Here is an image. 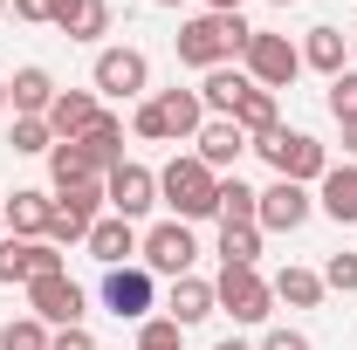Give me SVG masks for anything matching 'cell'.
<instances>
[{"instance_id": "30bf717a", "label": "cell", "mask_w": 357, "mask_h": 350, "mask_svg": "<svg viewBox=\"0 0 357 350\" xmlns=\"http://www.w3.org/2000/svg\"><path fill=\"white\" fill-rule=\"evenodd\" d=\"M103 199H110L117 220H144L151 206H158V172L137 165V158H124L117 172H103Z\"/></svg>"}, {"instance_id": "cb8c5ba5", "label": "cell", "mask_w": 357, "mask_h": 350, "mask_svg": "<svg viewBox=\"0 0 357 350\" xmlns=\"http://www.w3.org/2000/svg\"><path fill=\"white\" fill-rule=\"evenodd\" d=\"M248 96V69L241 62H220V69H206V83H199V103H206V117H234V103Z\"/></svg>"}, {"instance_id": "1f68e13d", "label": "cell", "mask_w": 357, "mask_h": 350, "mask_svg": "<svg viewBox=\"0 0 357 350\" xmlns=\"http://www.w3.org/2000/svg\"><path fill=\"white\" fill-rule=\"evenodd\" d=\"M137 350H185V330L172 316H144L137 323Z\"/></svg>"}, {"instance_id": "4316f807", "label": "cell", "mask_w": 357, "mask_h": 350, "mask_svg": "<svg viewBox=\"0 0 357 350\" xmlns=\"http://www.w3.org/2000/svg\"><path fill=\"white\" fill-rule=\"evenodd\" d=\"M234 124L248 137H261V131H275L282 124V110H275V89H261V83H248V96L234 103Z\"/></svg>"}, {"instance_id": "bcb514c9", "label": "cell", "mask_w": 357, "mask_h": 350, "mask_svg": "<svg viewBox=\"0 0 357 350\" xmlns=\"http://www.w3.org/2000/svg\"><path fill=\"white\" fill-rule=\"evenodd\" d=\"M268 7H296V0H268Z\"/></svg>"}, {"instance_id": "484cf974", "label": "cell", "mask_w": 357, "mask_h": 350, "mask_svg": "<svg viewBox=\"0 0 357 350\" xmlns=\"http://www.w3.org/2000/svg\"><path fill=\"white\" fill-rule=\"evenodd\" d=\"M268 289H275V303H289V309H316L323 303V275H316V268H282Z\"/></svg>"}, {"instance_id": "44dd1931", "label": "cell", "mask_w": 357, "mask_h": 350, "mask_svg": "<svg viewBox=\"0 0 357 350\" xmlns=\"http://www.w3.org/2000/svg\"><path fill=\"white\" fill-rule=\"evenodd\" d=\"M316 206L337 220V227H357V165H330L316 178Z\"/></svg>"}, {"instance_id": "f35d334b", "label": "cell", "mask_w": 357, "mask_h": 350, "mask_svg": "<svg viewBox=\"0 0 357 350\" xmlns=\"http://www.w3.org/2000/svg\"><path fill=\"white\" fill-rule=\"evenodd\" d=\"M48 350H96V337L76 323V330H55V337H48Z\"/></svg>"}, {"instance_id": "e0dca14e", "label": "cell", "mask_w": 357, "mask_h": 350, "mask_svg": "<svg viewBox=\"0 0 357 350\" xmlns=\"http://www.w3.org/2000/svg\"><path fill=\"white\" fill-rule=\"evenodd\" d=\"M48 213H55V192H42V185L7 192V234L14 241H48Z\"/></svg>"}, {"instance_id": "3957f363", "label": "cell", "mask_w": 357, "mask_h": 350, "mask_svg": "<svg viewBox=\"0 0 357 350\" xmlns=\"http://www.w3.org/2000/svg\"><path fill=\"white\" fill-rule=\"evenodd\" d=\"M255 151H261V165L275 178H289V185H316V178L330 172V144L310 131H289V124H275V131L255 137Z\"/></svg>"}, {"instance_id": "b9f144b4", "label": "cell", "mask_w": 357, "mask_h": 350, "mask_svg": "<svg viewBox=\"0 0 357 350\" xmlns=\"http://www.w3.org/2000/svg\"><path fill=\"white\" fill-rule=\"evenodd\" d=\"M213 350H255V344H241V337H220V344H213Z\"/></svg>"}, {"instance_id": "8992f818", "label": "cell", "mask_w": 357, "mask_h": 350, "mask_svg": "<svg viewBox=\"0 0 357 350\" xmlns=\"http://www.w3.org/2000/svg\"><path fill=\"white\" fill-rule=\"evenodd\" d=\"M103 178H83V185H62L55 192V213H48V241L55 248H76V241H89V227L103 220Z\"/></svg>"}, {"instance_id": "7dc6e473", "label": "cell", "mask_w": 357, "mask_h": 350, "mask_svg": "<svg viewBox=\"0 0 357 350\" xmlns=\"http://www.w3.org/2000/svg\"><path fill=\"white\" fill-rule=\"evenodd\" d=\"M0 14H7V0H0Z\"/></svg>"}, {"instance_id": "836d02e7", "label": "cell", "mask_w": 357, "mask_h": 350, "mask_svg": "<svg viewBox=\"0 0 357 350\" xmlns=\"http://www.w3.org/2000/svg\"><path fill=\"white\" fill-rule=\"evenodd\" d=\"M323 103H330V117H337V124H351V117H357V69L330 76V96H323Z\"/></svg>"}, {"instance_id": "ba28073f", "label": "cell", "mask_w": 357, "mask_h": 350, "mask_svg": "<svg viewBox=\"0 0 357 350\" xmlns=\"http://www.w3.org/2000/svg\"><path fill=\"white\" fill-rule=\"evenodd\" d=\"M103 309L117 323H144L158 309V275L144 261H124V268H103Z\"/></svg>"}, {"instance_id": "6da1fadb", "label": "cell", "mask_w": 357, "mask_h": 350, "mask_svg": "<svg viewBox=\"0 0 357 350\" xmlns=\"http://www.w3.org/2000/svg\"><path fill=\"white\" fill-rule=\"evenodd\" d=\"M248 21L241 14H192V21H178V35H172V48H178V62L185 69H220V62H234L241 48H248Z\"/></svg>"}, {"instance_id": "9a60e30c", "label": "cell", "mask_w": 357, "mask_h": 350, "mask_svg": "<svg viewBox=\"0 0 357 350\" xmlns=\"http://www.w3.org/2000/svg\"><path fill=\"white\" fill-rule=\"evenodd\" d=\"M96 117H103V96H96V89H55V103H48V131H55V144L83 137Z\"/></svg>"}, {"instance_id": "7c38bea8", "label": "cell", "mask_w": 357, "mask_h": 350, "mask_svg": "<svg viewBox=\"0 0 357 350\" xmlns=\"http://www.w3.org/2000/svg\"><path fill=\"white\" fill-rule=\"evenodd\" d=\"M28 316H42L48 330H76L89 309H83V289L69 275H42V282H28Z\"/></svg>"}, {"instance_id": "4dcf8cb0", "label": "cell", "mask_w": 357, "mask_h": 350, "mask_svg": "<svg viewBox=\"0 0 357 350\" xmlns=\"http://www.w3.org/2000/svg\"><path fill=\"white\" fill-rule=\"evenodd\" d=\"M48 330L42 316H14V323H0V350H48Z\"/></svg>"}, {"instance_id": "603a6c76", "label": "cell", "mask_w": 357, "mask_h": 350, "mask_svg": "<svg viewBox=\"0 0 357 350\" xmlns=\"http://www.w3.org/2000/svg\"><path fill=\"white\" fill-rule=\"evenodd\" d=\"M151 103H158V117H165V137H199V124H206L199 89H158Z\"/></svg>"}, {"instance_id": "d6986e66", "label": "cell", "mask_w": 357, "mask_h": 350, "mask_svg": "<svg viewBox=\"0 0 357 350\" xmlns=\"http://www.w3.org/2000/svg\"><path fill=\"white\" fill-rule=\"evenodd\" d=\"M213 282H206V275H178L172 289H165V316H172L178 330H192V323H206V316H213Z\"/></svg>"}, {"instance_id": "d6a6232c", "label": "cell", "mask_w": 357, "mask_h": 350, "mask_svg": "<svg viewBox=\"0 0 357 350\" xmlns=\"http://www.w3.org/2000/svg\"><path fill=\"white\" fill-rule=\"evenodd\" d=\"M7 144L35 158V151H55V131H48V117H14V137Z\"/></svg>"}, {"instance_id": "7a4b0ae2", "label": "cell", "mask_w": 357, "mask_h": 350, "mask_svg": "<svg viewBox=\"0 0 357 350\" xmlns=\"http://www.w3.org/2000/svg\"><path fill=\"white\" fill-rule=\"evenodd\" d=\"M158 199L172 206V220H220V172H206L192 151H178L172 165L158 172Z\"/></svg>"}, {"instance_id": "ee69618b", "label": "cell", "mask_w": 357, "mask_h": 350, "mask_svg": "<svg viewBox=\"0 0 357 350\" xmlns=\"http://www.w3.org/2000/svg\"><path fill=\"white\" fill-rule=\"evenodd\" d=\"M0 110H7V76H0Z\"/></svg>"}, {"instance_id": "7402d4cb", "label": "cell", "mask_w": 357, "mask_h": 350, "mask_svg": "<svg viewBox=\"0 0 357 350\" xmlns=\"http://www.w3.org/2000/svg\"><path fill=\"white\" fill-rule=\"evenodd\" d=\"M69 144H83L96 172H117V165H124V117H117V110H103V117H96L83 137H69Z\"/></svg>"}, {"instance_id": "277c9868", "label": "cell", "mask_w": 357, "mask_h": 350, "mask_svg": "<svg viewBox=\"0 0 357 350\" xmlns=\"http://www.w3.org/2000/svg\"><path fill=\"white\" fill-rule=\"evenodd\" d=\"M89 89L110 96V103H144V96H151V55H144V48H96Z\"/></svg>"}, {"instance_id": "7bdbcfd3", "label": "cell", "mask_w": 357, "mask_h": 350, "mask_svg": "<svg viewBox=\"0 0 357 350\" xmlns=\"http://www.w3.org/2000/svg\"><path fill=\"white\" fill-rule=\"evenodd\" d=\"M0 241H7V192H0Z\"/></svg>"}, {"instance_id": "d590c367", "label": "cell", "mask_w": 357, "mask_h": 350, "mask_svg": "<svg viewBox=\"0 0 357 350\" xmlns=\"http://www.w3.org/2000/svg\"><path fill=\"white\" fill-rule=\"evenodd\" d=\"M323 289H344V296H357V254H351V248L323 261Z\"/></svg>"}, {"instance_id": "f6af8a7d", "label": "cell", "mask_w": 357, "mask_h": 350, "mask_svg": "<svg viewBox=\"0 0 357 350\" xmlns=\"http://www.w3.org/2000/svg\"><path fill=\"white\" fill-rule=\"evenodd\" d=\"M151 7H185V0H151Z\"/></svg>"}, {"instance_id": "52a82bcc", "label": "cell", "mask_w": 357, "mask_h": 350, "mask_svg": "<svg viewBox=\"0 0 357 350\" xmlns=\"http://www.w3.org/2000/svg\"><path fill=\"white\" fill-rule=\"evenodd\" d=\"M137 261L151 268V275H165V282H178V275H192V261H199V234L185 220H158L137 241Z\"/></svg>"}, {"instance_id": "2e32d148", "label": "cell", "mask_w": 357, "mask_h": 350, "mask_svg": "<svg viewBox=\"0 0 357 350\" xmlns=\"http://www.w3.org/2000/svg\"><path fill=\"white\" fill-rule=\"evenodd\" d=\"M137 220H117V213H103L96 227H89V261H103V268H124V261H137Z\"/></svg>"}, {"instance_id": "ac0fdd59", "label": "cell", "mask_w": 357, "mask_h": 350, "mask_svg": "<svg viewBox=\"0 0 357 350\" xmlns=\"http://www.w3.org/2000/svg\"><path fill=\"white\" fill-rule=\"evenodd\" d=\"M296 48H303V69H316V76H344V69H351V35L330 28V21H316Z\"/></svg>"}, {"instance_id": "e575fe53", "label": "cell", "mask_w": 357, "mask_h": 350, "mask_svg": "<svg viewBox=\"0 0 357 350\" xmlns=\"http://www.w3.org/2000/svg\"><path fill=\"white\" fill-rule=\"evenodd\" d=\"M131 137H144V144H172V137H165V117H158V103H151V96L131 103Z\"/></svg>"}, {"instance_id": "5b68a950", "label": "cell", "mask_w": 357, "mask_h": 350, "mask_svg": "<svg viewBox=\"0 0 357 350\" xmlns=\"http://www.w3.org/2000/svg\"><path fill=\"white\" fill-rule=\"evenodd\" d=\"M241 69H248V83H261V89H289L303 76V48L289 35H275V28H255L248 48H241Z\"/></svg>"}, {"instance_id": "f546056e", "label": "cell", "mask_w": 357, "mask_h": 350, "mask_svg": "<svg viewBox=\"0 0 357 350\" xmlns=\"http://www.w3.org/2000/svg\"><path fill=\"white\" fill-rule=\"evenodd\" d=\"M261 261V227H220V268H255Z\"/></svg>"}, {"instance_id": "74e56055", "label": "cell", "mask_w": 357, "mask_h": 350, "mask_svg": "<svg viewBox=\"0 0 357 350\" xmlns=\"http://www.w3.org/2000/svg\"><path fill=\"white\" fill-rule=\"evenodd\" d=\"M255 350H316V344L303 337V330H268V337H261Z\"/></svg>"}, {"instance_id": "f1b7e54d", "label": "cell", "mask_w": 357, "mask_h": 350, "mask_svg": "<svg viewBox=\"0 0 357 350\" xmlns=\"http://www.w3.org/2000/svg\"><path fill=\"white\" fill-rule=\"evenodd\" d=\"M48 178H55V192H62V185H83V178H103V172L89 165L83 144H55V151H48Z\"/></svg>"}, {"instance_id": "ffe728a7", "label": "cell", "mask_w": 357, "mask_h": 350, "mask_svg": "<svg viewBox=\"0 0 357 350\" xmlns=\"http://www.w3.org/2000/svg\"><path fill=\"white\" fill-rule=\"evenodd\" d=\"M48 103H55V76H48L42 62L14 69V83H7V110H14V117H48Z\"/></svg>"}, {"instance_id": "83f0119b", "label": "cell", "mask_w": 357, "mask_h": 350, "mask_svg": "<svg viewBox=\"0 0 357 350\" xmlns=\"http://www.w3.org/2000/svg\"><path fill=\"white\" fill-rule=\"evenodd\" d=\"M255 206H261V192L241 172H227L220 178V227H255Z\"/></svg>"}, {"instance_id": "4fadbf2b", "label": "cell", "mask_w": 357, "mask_h": 350, "mask_svg": "<svg viewBox=\"0 0 357 350\" xmlns=\"http://www.w3.org/2000/svg\"><path fill=\"white\" fill-rule=\"evenodd\" d=\"M310 213H316L310 185H289V178H268V185H261V206H255V227H261V234H296V227H303Z\"/></svg>"}, {"instance_id": "ab89813d", "label": "cell", "mask_w": 357, "mask_h": 350, "mask_svg": "<svg viewBox=\"0 0 357 350\" xmlns=\"http://www.w3.org/2000/svg\"><path fill=\"white\" fill-rule=\"evenodd\" d=\"M344 151H351V165H357V117L344 124Z\"/></svg>"}, {"instance_id": "5bb4252c", "label": "cell", "mask_w": 357, "mask_h": 350, "mask_svg": "<svg viewBox=\"0 0 357 350\" xmlns=\"http://www.w3.org/2000/svg\"><path fill=\"white\" fill-rule=\"evenodd\" d=\"M192 144H199L192 158H199L206 172H220V178L234 172V165H241V151H255V137L241 131L234 117H206V124H199V137H192Z\"/></svg>"}, {"instance_id": "9c48e42d", "label": "cell", "mask_w": 357, "mask_h": 350, "mask_svg": "<svg viewBox=\"0 0 357 350\" xmlns=\"http://www.w3.org/2000/svg\"><path fill=\"white\" fill-rule=\"evenodd\" d=\"M213 303H220L234 323H268V316H275V289H268L261 268H220Z\"/></svg>"}, {"instance_id": "60d3db41", "label": "cell", "mask_w": 357, "mask_h": 350, "mask_svg": "<svg viewBox=\"0 0 357 350\" xmlns=\"http://www.w3.org/2000/svg\"><path fill=\"white\" fill-rule=\"evenodd\" d=\"M206 14H241V0H206Z\"/></svg>"}, {"instance_id": "d4e9b609", "label": "cell", "mask_w": 357, "mask_h": 350, "mask_svg": "<svg viewBox=\"0 0 357 350\" xmlns=\"http://www.w3.org/2000/svg\"><path fill=\"white\" fill-rule=\"evenodd\" d=\"M55 28H62L69 42H103V35H110V0H62Z\"/></svg>"}, {"instance_id": "8fae6325", "label": "cell", "mask_w": 357, "mask_h": 350, "mask_svg": "<svg viewBox=\"0 0 357 350\" xmlns=\"http://www.w3.org/2000/svg\"><path fill=\"white\" fill-rule=\"evenodd\" d=\"M42 275H69L55 241H14V234L0 241V289H14V282L28 289V282H42Z\"/></svg>"}, {"instance_id": "8d00e7d4", "label": "cell", "mask_w": 357, "mask_h": 350, "mask_svg": "<svg viewBox=\"0 0 357 350\" xmlns=\"http://www.w3.org/2000/svg\"><path fill=\"white\" fill-rule=\"evenodd\" d=\"M55 14H62V0H14V21H35V28H55Z\"/></svg>"}]
</instances>
